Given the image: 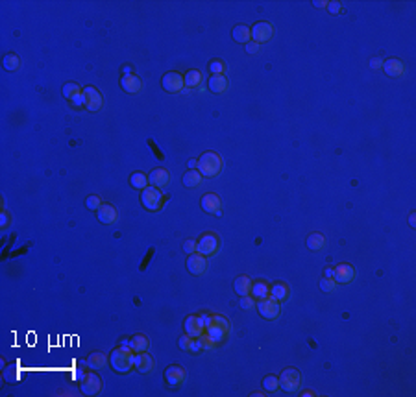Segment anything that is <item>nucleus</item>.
<instances>
[{
	"label": "nucleus",
	"mask_w": 416,
	"mask_h": 397,
	"mask_svg": "<svg viewBox=\"0 0 416 397\" xmlns=\"http://www.w3.org/2000/svg\"><path fill=\"white\" fill-rule=\"evenodd\" d=\"M108 364L117 373H128L131 368H135V353L129 345H119L111 351Z\"/></svg>",
	"instance_id": "f257e3e1"
},
{
	"label": "nucleus",
	"mask_w": 416,
	"mask_h": 397,
	"mask_svg": "<svg viewBox=\"0 0 416 397\" xmlns=\"http://www.w3.org/2000/svg\"><path fill=\"white\" fill-rule=\"evenodd\" d=\"M222 157L217 154V152H205L200 155L198 159V172L202 174V177H207V179H211V177H217V175L220 174L222 170Z\"/></svg>",
	"instance_id": "f03ea898"
},
{
	"label": "nucleus",
	"mask_w": 416,
	"mask_h": 397,
	"mask_svg": "<svg viewBox=\"0 0 416 397\" xmlns=\"http://www.w3.org/2000/svg\"><path fill=\"white\" fill-rule=\"evenodd\" d=\"M279 388H283L287 394H296L302 386V373L296 368H287L279 375Z\"/></svg>",
	"instance_id": "7ed1b4c3"
},
{
	"label": "nucleus",
	"mask_w": 416,
	"mask_h": 397,
	"mask_svg": "<svg viewBox=\"0 0 416 397\" xmlns=\"http://www.w3.org/2000/svg\"><path fill=\"white\" fill-rule=\"evenodd\" d=\"M161 202H163V194H161V189L157 187H146L141 190V203L143 207L148 209V211H157L161 207Z\"/></svg>",
	"instance_id": "20e7f679"
},
{
	"label": "nucleus",
	"mask_w": 416,
	"mask_h": 397,
	"mask_svg": "<svg viewBox=\"0 0 416 397\" xmlns=\"http://www.w3.org/2000/svg\"><path fill=\"white\" fill-rule=\"evenodd\" d=\"M257 312L261 318H265V320H276L277 316H279V311H281V307H279V301H276L274 297H263V299H257Z\"/></svg>",
	"instance_id": "39448f33"
},
{
	"label": "nucleus",
	"mask_w": 416,
	"mask_h": 397,
	"mask_svg": "<svg viewBox=\"0 0 416 397\" xmlns=\"http://www.w3.org/2000/svg\"><path fill=\"white\" fill-rule=\"evenodd\" d=\"M80 390H82L85 396H98L102 390V380L100 377L94 373V371H87L82 375V380H80Z\"/></svg>",
	"instance_id": "423d86ee"
},
{
	"label": "nucleus",
	"mask_w": 416,
	"mask_h": 397,
	"mask_svg": "<svg viewBox=\"0 0 416 397\" xmlns=\"http://www.w3.org/2000/svg\"><path fill=\"white\" fill-rule=\"evenodd\" d=\"M196 242H198V253H202L205 257L215 255L218 251V246H220V240L215 233H203Z\"/></svg>",
	"instance_id": "0eeeda50"
},
{
	"label": "nucleus",
	"mask_w": 416,
	"mask_h": 397,
	"mask_svg": "<svg viewBox=\"0 0 416 397\" xmlns=\"http://www.w3.org/2000/svg\"><path fill=\"white\" fill-rule=\"evenodd\" d=\"M250 30H252V41H255L259 45L270 41L272 35H274V28H272V24L267 22V20H259V22H255Z\"/></svg>",
	"instance_id": "6e6552de"
},
{
	"label": "nucleus",
	"mask_w": 416,
	"mask_h": 397,
	"mask_svg": "<svg viewBox=\"0 0 416 397\" xmlns=\"http://www.w3.org/2000/svg\"><path fill=\"white\" fill-rule=\"evenodd\" d=\"M83 96H85V109H89L91 113L100 111L104 98H102V92L96 87H92V85L83 87Z\"/></svg>",
	"instance_id": "1a4fd4ad"
},
{
	"label": "nucleus",
	"mask_w": 416,
	"mask_h": 397,
	"mask_svg": "<svg viewBox=\"0 0 416 397\" xmlns=\"http://www.w3.org/2000/svg\"><path fill=\"white\" fill-rule=\"evenodd\" d=\"M183 329L189 336L200 338L203 332H205V325H203L202 316H200V314H191V316H187L183 322Z\"/></svg>",
	"instance_id": "9d476101"
},
{
	"label": "nucleus",
	"mask_w": 416,
	"mask_h": 397,
	"mask_svg": "<svg viewBox=\"0 0 416 397\" xmlns=\"http://www.w3.org/2000/svg\"><path fill=\"white\" fill-rule=\"evenodd\" d=\"M161 87H163L166 92L183 91V87H185L183 76H181L180 72H166L165 76L161 78Z\"/></svg>",
	"instance_id": "9b49d317"
},
{
	"label": "nucleus",
	"mask_w": 416,
	"mask_h": 397,
	"mask_svg": "<svg viewBox=\"0 0 416 397\" xmlns=\"http://www.w3.org/2000/svg\"><path fill=\"white\" fill-rule=\"evenodd\" d=\"M187 270H189V274H193V276H202L203 272H205V268H207V257L202 255V253H191V255H187Z\"/></svg>",
	"instance_id": "f8f14e48"
},
{
	"label": "nucleus",
	"mask_w": 416,
	"mask_h": 397,
	"mask_svg": "<svg viewBox=\"0 0 416 397\" xmlns=\"http://www.w3.org/2000/svg\"><path fill=\"white\" fill-rule=\"evenodd\" d=\"M185 377H187V371L180 364H172L165 369V380L168 386H181L185 382Z\"/></svg>",
	"instance_id": "ddd939ff"
},
{
	"label": "nucleus",
	"mask_w": 416,
	"mask_h": 397,
	"mask_svg": "<svg viewBox=\"0 0 416 397\" xmlns=\"http://www.w3.org/2000/svg\"><path fill=\"white\" fill-rule=\"evenodd\" d=\"M353 277H355V270L350 264H346V262L337 264V266L333 268V281L337 285H346V283H350Z\"/></svg>",
	"instance_id": "4468645a"
},
{
	"label": "nucleus",
	"mask_w": 416,
	"mask_h": 397,
	"mask_svg": "<svg viewBox=\"0 0 416 397\" xmlns=\"http://www.w3.org/2000/svg\"><path fill=\"white\" fill-rule=\"evenodd\" d=\"M200 205H202V209L205 212H209V214H217V216H220V198H218V194L215 192H207L202 196V200H200Z\"/></svg>",
	"instance_id": "2eb2a0df"
},
{
	"label": "nucleus",
	"mask_w": 416,
	"mask_h": 397,
	"mask_svg": "<svg viewBox=\"0 0 416 397\" xmlns=\"http://www.w3.org/2000/svg\"><path fill=\"white\" fill-rule=\"evenodd\" d=\"M148 181L152 187H157V189H165L166 185L170 183V174L166 168H154L150 175H148Z\"/></svg>",
	"instance_id": "dca6fc26"
},
{
	"label": "nucleus",
	"mask_w": 416,
	"mask_h": 397,
	"mask_svg": "<svg viewBox=\"0 0 416 397\" xmlns=\"http://www.w3.org/2000/svg\"><path fill=\"white\" fill-rule=\"evenodd\" d=\"M120 87L126 92H129V94H135V92H139L143 89V82L135 74H126V76L120 78Z\"/></svg>",
	"instance_id": "f3484780"
},
{
	"label": "nucleus",
	"mask_w": 416,
	"mask_h": 397,
	"mask_svg": "<svg viewBox=\"0 0 416 397\" xmlns=\"http://www.w3.org/2000/svg\"><path fill=\"white\" fill-rule=\"evenodd\" d=\"M387 76L390 78H399V76H403L405 74V65L401 63L399 59H394V57H390L387 61H383V67H381Z\"/></svg>",
	"instance_id": "a211bd4d"
},
{
	"label": "nucleus",
	"mask_w": 416,
	"mask_h": 397,
	"mask_svg": "<svg viewBox=\"0 0 416 397\" xmlns=\"http://www.w3.org/2000/svg\"><path fill=\"white\" fill-rule=\"evenodd\" d=\"M96 218H98L102 224L109 225L113 222H117V209H115L111 203H102V207L96 211Z\"/></svg>",
	"instance_id": "6ab92c4d"
},
{
	"label": "nucleus",
	"mask_w": 416,
	"mask_h": 397,
	"mask_svg": "<svg viewBox=\"0 0 416 397\" xmlns=\"http://www.w3.org/2000/svg\"><path fill=\"white\" fill-rule=\"evenodd\" d=\"M178 345H180V349L181 351H189V353H200V351H202L200 340H198V338H194V336H189L187 332L180 336Z\"/></svg>",
	"instance_id": "aec40b11"
},
{
	"label": "nucleus",
	"mask_w": 416,
	"mask_h": 397,
	"mask_svg": "<svg viewBox=\"0 0 416 397\" xmlns=\"http://www.w3.org/2000/svg\"><path fill=\"white\" fill-rule=\"evenodd\" d=\"M207 87H209V91L215 92V94H222V92L228 91V80H226L224 74H215V76L209 78Z\"/></svg>",
	"instance_id": "412c9836"
},
{
	"label": "nucleus",
	"mask_w": 416,
	"mask_h": 397,
	"mask_svg": "<svg viewBox=\"0 0 416 397\" xmlns=\"http://www.w3.org/2000/svg\"><path fill=\"white\" fill-rule=\"evenodd\" d=\"M135 368H137L141 373H148V371L154 369V359L148 355L146 351L135 353Z\"/></svg>",
	"instance_id": "4be33fe9"
},
{
	"label": "nucleus",
	"mask_w": 416,
	"mask_h": 397,
	"mask_svg": "<svg viewBox=\"0 0 416 397\" xmlns=\"http://www.w3.org/2000/svg\"><path fill=\"white\" fill-rule=\"evenodd\" d=\"M231 37H233V41H235V43L246 45L248 41H252V30H250V26L239 24V26L233 28V32H231Z\"/></svg>",
	"instance_id": "5701e85b"
},
{
	"label": "nucleus",
	"mask_w": 416,
	"mask_h": 397,
	"mask_svg": "<svg viewBox=\"0 0 416 397\" xmlns=\"http://www.w3.org/2000/svg\"><path fill=\"white\" fill-rule=\"evenodd\" d=\"M233 288L239 294V297L240 295H248L252 292V279L248 276H239L233 281Z\"/></svg>",
	"instance_id": "b1692460"
},
{
	"label": "nucleus",
	"mask_w": 416,
	"mask_h": 397,
	"mask_svg": "<svg viewBox=\"0 0 416 397\" xmlns=\"http://www.w3.org/2000/svg\"><path fill=\"white\" fill-rule=\"evenodd\" d=\"M270 297H274L276 301L279 303H283L287 297H289V286L285 283H274V285L270 286V292H268Z\"/></svg>",
	"instance_id": "393cba45"
},
{
	"label": "nucleus",
	"mask_w": 416,
	"mask_h": 397,
	"mask_svg": "<svg viewBox=\"0 0 416 397\" xmlns=\"http://www.w3.org/2000/svg\"><path fill=\"white\" fill-rule=\"evenodd\" d=\"M129 347L133 349V353H143V351H148L150 340H148L145 334H135V336L129 338Z\"/></svg>",
	"instance_id": "a878e982"
},
{
	"label": "nucleus",
	"mask_w": 416,
	"mask_h": 397,
	"mask_svg": "<svg viewBox=\"0 0 416 397\" xmlns=\"http://www.w3.org/2000/svg\"><path fill=\"white\" fill-rule=\"evenodd\" d=\"M183 80H185V87L196 89V87H200V83H202V72L196 70V69H191V70H187V72L183 74Z\"/></svg>",
	"instance_id": "bb28decb"
},
{
	"label": "nucleus",
	"mask_w": 416,
	"mask_h": 397,
	"mask_svg": "<svg viewBox=\"0 0 416 397\" xmlns=\"http://www.w3.org/2000/svg\"><path fill=\"white\" fill-rule=\"evenodd\" d=\"M202 174L198 172V170H187L181 177V181L187 189H193V187H198V185H202Z\"/></svg>",
	"instance_id": "cd10ccee"
},
{
	"label": "nucleus",
	"mask_w": 416,
	"mask_h": 397,
	"mask_svg": "<svg viewBox=\"0 0 416 397\" xmlns=\"http://www.w3.org/2000/svg\"><path fill=\"white\" fill-rule=\"evenodd\" d=\"M268 292H270V286H268L265 281H253V283H252V292H250V295H253V299L268 297Z\"/></svg>",
	"instance_id": "c85d7f7f"
},
{
	"label": "nucleus",
	"mask_w": 416,
	"mask_h": 397,
	"mask_svg": "<svg viewBox=\"0 0 416 397\" xmlns=\"http://www.w3.org/2000/svg\"><path fill=\"white\" fill-rule=\"evenodd\" d=\"M205 332H207V334H209L217 344L224 340V336L228 334V331H226L224 327H220L218 323H215V322H213L211 325H207V327H205Z\"/></svg>",
	"instance_id": "c756f323"
},
{
	"label": "nucleus",
	"mask_w": 416,
	"mask_h": 397,
	"mask_svg": "<svg viewBox=\"0 0 416 397\" xmlns=\"http://www.w3.org/2000/svg\"><path fill=\"white\" fill-rule=\"evenodd\" d=\"M2 67L8 70V72H15L20 69V59H18L17 54H6L2 57Z\"/></svg>",
	"instance_id": "7c9ffc66"
},
{
	"label": "nucleus",
	"mask_w": 416,
	"mask_h": 397,
	"mask_svg": "<svg viewBox=\"0 0 416 397\" xmlns=\"http://www.w3.org/2000/svg\"><path fill=\"white\" fill-rule=\"evenodd\" d=\"M307 248L313 249V251H320V249L326 246V239H324V235L320 233H311L309 237H307Z\"/></svg>",
	"instance_id": "2f4dec72"
},
{
	"label": "nucleus",
	"mask_w": 416,
	"mask_h": 397,
	"mask_svg": "<svg viewBox=\"0 0 416 397\" xmlns=\"http://www.w3.org/2000/svg\"><path fill=\"white\" fill-rule=\"evenodd\" d=\"M129 185L137 190H143L148 187V175L143 174V172H135V174L129 175Z\"/></svg>",
	"instance_id": "473e14b6"
},
{
	"label": "nucleus",
	"mask_w": 416,
	"mask_h": 397,
	"mask_svg": "<svg viewBox=\"0 0 416 397\" xmlns=\"http://www.w3.org/2000/svg\"><path fill=\"white\" fill-rule=\"evenodd\" d=\"M106 362H109V357H106L104 353H91V357L87 359V364H89L92 369L104 368Z\"/></svg>",
	"instance_id": "72a5a7b5"
},
{
	"label": "nucleus",
	"mask_w": 416,
	"mask_h": 397,
	"mask_svg": "<svg viewBox=\"0 0 416 397\" xmlns=\"http://www.w3.org/2000/svg\"><path fill=\"white\" fill-rule=\"evenodd\" d=\"M82 91H83V89H82V87H80V85H78L76 82H67V83L63 85V89H61L63 96H65V98H67L69 102L72 100L76 94H80Z\"/></svg>",
	"instance_id": "f704fd0d"
},
{
	"label": "nucleus",
	"mask_w": 416,
	"mask_h": 397,
	"mask_svg": "<svg viewBox=\"0 0 416 397\" xmlns=\"http://www.w3.org/2000/svg\"><path fill=\"white\" fill-rule=\"evenodd\" d=\"M263 388L267 390L268 394L276 392L277 388H279V379H277L276 375H267V377L263 379Z\"/></svg>",
	"instance_id": "c9c22d12"
},
{
	"label": "nucleus",
	"mask_w": 416,
	"mask_h": 397,
	"mask_svg": "<svg viewBox=\"0 0 416 397\" xmlns=\"http://www.w3.org/2000/svg\"><path fill=\"white\" fill-rule=\"evenodd\" d=\"M85 207H87V209H91V211H98V209L102 207V198L100 196H96V194L87 196V198H85Z\"/></svg>",
	"instance_id": "e433bc0d"
},
{
	"label": "nucleus",
	"mask_w": 416,
	"mask_h": 397,
	"mask_svg": "<svg viewBox=\"0 0 416 397\" xmlns=\"http://www.w3.org/2000/svg\"><path fill=\"white\" fill-rule=\"evenodd\" d=\"M209 72L215 76V74H224L226 72V65H224V61H220V59H213V61H209Z\"/></svg>",
	"instance_id": "4c0bfd02"
},
{
	"label": "nucleus",
	"mask_w": 416,
	"mask_h": 397,
	"mask_svg": "<svg viewBox=\"0 0 416 397\" xmlns=\"http://www.w3.org/2000/svg\"><path fill=\"white\" fill-rule=\"evenodd\" d=\"M318 286H320L322 292H333L337 288V283L333 281V277H324V279H320Z\"/></svg>",
	"instance_id": "58836bf2"
},
{
	"label": "nucleus",
	"mask_w": 416,
	"mask_h": 397,
	"mask_svg": "<svg viewBox=\"0 0 416 397\" xmlns=\"http://www.w3.org/2000/svg\"><path fill=\"white\" fill-rule=\"evenodd\" d=\"M198 340H200V345H202V349H213V347L217 345V342L213 340V338L209 336V334H207V332H203V334L200 336V338H198Z\"/></svg>",
	"instance_id": "ea45409f"
},
{
	"label": "nucleus",
	"mask_w": 416,
	"mask_h": 397,
	"mask_svg": "<svg viewBox=\"0 0 416 397\" xmlns=\"http://www.w3.org/2000/svg\"><path fill=\"white\" fill-rule=\"evenodd\" d=\"M181 248H183V251L187 255H191V253H196V251H198V242L194 239H187Z\"/></svg>",
	"instance_id": "a19ab883"
},
{
	"label": "nucleus",
	"mask_w": 416,
	"mask_h": 397,
	"mask_svg": "<svg viewBox=\"0 0 416 397\" xmlns=\"http://www.w3.org/2000/svg\"><path fill=\"white\" fill-rule=\"evenodd\" d=\"M240 309H244V311H250V309H253V305H255V301H253V295H240Z\"/></svg>",
	"instance_id": "79ce46f5"
},
{
	"label": "nucleus",
	"mask_w": 416,
	"mask_h": 397,
	"mask_svg": "<svg viewBox=\"0 0 416 397\" xmlns=\"http://www.w3.org/2000/svg\"><path fill=\"white\" fill-rule=\"evenodd\" d=\"M326 8H327V11H329L331 15H339V13H342V9H344V6H342L341 2H337V0H333V2H327V4H326Z\"/></svg>",
	"instance_id": "37998d69"
},
{
	"label": "nucleus",
	"mask_w": 416,
	"mask_h": 397,
	"mask_svg": "<svg viewBox=\"0 0 416 397\" xmlns=\"http://www.w3.org/2000/svg\"><path fill=\"white\" fill-rule=\"evenodd\" d=\"M244 48H246V52H248V54H257L259 50H261V45L255 43V41H248V43L244 45Z\"/></svg>",
	"instance_id": "c03bdc74"
},
{
	"label": "nucleus",
	"mask_w": 416,
	"mask_h": 397,
	"mask_svg": "<svg viewBox=\"0 0 416 397\" xmlns=\"http://www.w3.org/2000/svg\"><path fill=\"white\" fill-rule=\"evenodd\" d=\"M71 104H72L74 107H85V96H83V91L80 92V94H76L72 100H71Z\"/></svg>",
	"instance_id": "a18cd8bd"
},
{
	"label": "nucleus",
	"mask_w": 416,
	"mask_h": 397,
	"mask_svg": "<svg viewBox=\"0 0 416 397\" xmlns=\"http://www.w3.org/2000/svg\"><path fill=\"white\" fill-rule=\"evenodd\" d=\"M370 67H372V69H381V67H383V59H379V57H374V59L370 61Z\"/></svg>",
	"instance_id": "49530a36"
},
{
	"label": "nucleus",
	"mask_w": 416,
	"mask_h": 397,
	"mask_svg": "<svg viewBox=\"0 0 416 397\" xmlns=\"http://www.w3.org/2000/svg\"><path fill=\"white\" fill-rule=\"evenodd\" d=\"M202 316V320H203V325L207 327V325H211L213 323V314H200Z\"/></svg>",
	"instance_id": "de8ad7c7"
},
{
	"label": "nucleus",
	"mask_w": 416,
	"mask_h": 397,
	"mask_svg": "<svg viewBox=\"0 0 416 397\" xmlns=\"http://www.w3.org/2000/svg\"><path fill=\"white\" fill-rule=\"evenodd\" d=\"M187 166H189V170H196L198 168V159H189Z\"/></svg>",
	"instance_id": "09e8293b"
},
{
	"label": "nucleus",
	"mask_w": 416,
	"mask_h": 397,
	"mask_svg": "<svg viewBox=\"0 0 416 397\" xmlns=\"http://www.w3.org/2000/svg\"><path fill=\"white\" fill-rule=\"evenodd\" d=\"M409 225H411V227H416V212H411V214H409Z\"/></svg>",
	"instance_id": "8fccbe9b"
},
{
	"label": "nucleus",
	"mask_w": 416,
	"mask_h": 397,
	"mask_svg": "<svg viewBox=\"0 0 416 397\" xmlns=\"http://www.w3.org/2000/svg\"><path fill=\"white\" fill-rule=\"evenodd\" d=\"M0 225H2V227L8 225V214H6V212H2V216H0Z\"/></svg>",
	"instance_id": "3c124183"
},
{
	"label": "nucleus",
	"mask_w": 416,
	"mask_h": 397,
	"mask_svg": "<svg viewBox=\"0 0 416 397\" xmlns=\"http://www.w3.org/2000/svg\"><path fill=\"white\" fill-rule=\"evenodd\" d=\"M324 277H333V268H326L324 270Z\"/></svg>",
	"instance_id": "603ef678"
},
{
	"label": "nucleus",
	"mask_w": 416,
	"mask_h": 397,
	"mask_svg": "<svg viewBox=\"0 0 416 397\" xmlns=\"http://www.w3.org/2000/svg\"><path fill=\"white\" fill-rule=\"evenodd\" d=\"M326 4L327 2H314V6H318V8H326Z\"/></svg>",
	"instance_id": "864d4df0"
},
{
	"label": "nucleus",
	"mask_w": 416,
	"mask_h": 397,
	"mask_svg": "<svg viewBox=\"0 0 416 397\" xmlns=\"http://www.w3.org/2000/svg\"><path fill=\"white\" fill-rule=\"evenodd\" d=\"M126 74H133L131 72V67H124V76H126Z\"/></svg>",
	"instance_id": "5fc2aeb1"
},
{
	"label": "nucleus",
	"mask_w": 416,
	"mask_h": 397,
	"mask_svg": "<svg viewBox=\"0 0 416 397\" xmlns=\"http://www.w3.org/2000/svg\"><path fill=\"white\" fill-rule=\"evenodd\" d=\"M120 345H129V338H124V340L120 342Z\"/></svg>",
	"instance_id": "6e6d98bb"
}]
</instances>
